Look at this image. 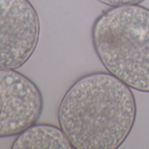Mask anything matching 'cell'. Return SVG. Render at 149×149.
Returning <instances> with one entry per match:
<instances>
[{
  "mask_svg": "<svg viewBox=\"0 0 149 149\" xmlns=\"http://www.w3.org/2000/svg\"><path fill=\"white\" fill-rule=\"evenodd\" d=\"M137 105L132 89L109 72L78 78L58 107L60 128L76 149H117L130 135Z\"/></svg>",
  "mask_w": 149,
  "mask_h": 149,
  "instance_id": "1",
  "label": "cell"
},
{
  "mask_svg": "<svg viewBox=\"0 0 149 149\" xmlns=\"http://www.w3.org/2000/svg\"><path fill=\"white\" fill-rule=\"evenodd\" d=\"M13 149H71L73 146L64 132L47 124H34L17 135Z\"/></svg>",
  "mask_w": 149,
  "mask_h": 149,
  "instance_id": "5",
  "label": "cell"
},
{
  "mask_svg": "<svg viewBox=\"0 0 149 149\" xmlns=\"http://www.w3.org/2000/svg\"><path fill=\"white\" fill-rule=\"evenodd\" d=\"M97 1L107 6L115 7L129 5H139L143 3L145 0H97Z\"/></svg>",
  "mask_w": 149,
  "mask_h": 149,
  "instance_id": "6",
  "label": "cell"
},
{
  "mask_svg": "<svg viewBox=\"0 0 149 149\" xmlns=\"http://www.w3.org/2000/svg\"><path fill=\"white\" fill-rule=\"evenodd\" d=\"M40 33L29 0H0V68L18 69L33 54Z\"/></svg>",
  "mask_w": 149,
  "mask_h": 149,
  "instance_id": "3",
  "label": "cell"
},
{
  "mask_svg": "<svg viewBox=\"0 0 149 149\" xmlns=\"http://www.w3.org/2000/svg\"><path fill=\"white\" fill-rule=\"evenodd\" d=\"M93 48L106 71L131 89L149 93V9L110 7L91 27Z\"/></svg>",
  "mask_w": 149,
  "mask_h": 149,
  "instance_id": "2",
  "label": "cell"
},
{
  "mask_svg": "<svg viewBox=\"0 0 149 149\" xmlns=\"http://www.w3.org/2000/svg\"><path fill=\"white\" fill-rule=\"evenodd\" d=\"M42 111L39 87L15 69L0 68V138L19 135L36 124Z\"/></svg>",
  "mask_w": 149,
  "mask_h": 149,
  "instance_id": "4",
  "label": "cell"
}]
</instances>
